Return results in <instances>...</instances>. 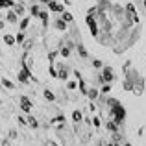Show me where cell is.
I'll return each instance as SVG.
<instances>
[{"label":"cell","mask_w":146,"mask_h":146,"mask_svg":"<svg viewBox=\"0 0 146 146\" xmlns=\"http://www.w3.org/2000/svg\"><path fill=\"white\" fill-rule=\"evenodd\" d=\"M0 87H2V89H6L7 93H15V91H17L19 87H22V85L19 82H13V80L7 78V76L0 74Z\"/></svg>","instance_id":"cell-1"},{"label":"cell","mask_w":146,"mask_h":146,"mask_svg":"<svg viewBox=\"0 0 146 146\" xmlns=\"http://www.w3.org/2000/svg\"><path fill=\"white\" fill-rule=\"evenodd\" d=\"M135 6H139L141 9L146 13V0H135Z\"/></svg>","instance_id":"cell-2"},{"label":"cell","mask_w":146,"mask_h":146,"mask_svg":"<svg viewBox=\"0 0 146 146\" xmlns=\"http://www.w3.org/2000/svg\"><path fill=\"white\" fill-rule=\"evenodd\" d=\"M124 146H131V144H129V143H124Z\"/></svg>","instance_id":"cell-3"},{"label":"cell","mask_w":146,"mask_h":146,"mask_svg":"<svg viewBox=\"0 0 146 146\" xmlns=\"http://www.w3.org/2000/svg\"><path fill=\"white\" fill-rule=\"evenodd\" d=\"M0 74H2V67H0Z\"/></svg>","instance_id":"cell-4"}]
</instances>
